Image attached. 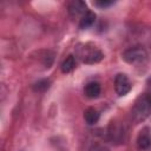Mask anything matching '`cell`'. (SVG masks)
Instances as JSON below:
<instances>
[{
    "mask_svg": "<svg viewBox=\"0 0 151 151\" xmlns=\"http://www.w3.org/2000/svg\"><path fill=\"white\" fill-rule=\"evenodd\" d=\"M132 118L134 122H140L151 114V93L139 96L132 107Z\"/></svg>",
    "mask_w": 151,
    "mask_h": 151,
    "instance_id": "cell-1",
    "label": "cell"
},
{
    "mask_svg": "<svg viewBox=\"0 0 151 151\" xmlns=\"http://www.w3.org/2000/svg\"><path fill=\"white\" fill-rule=\"evenodd\" d=\"M146 58H147V53L140 46L129 47L123 52V60L131 65L142 64L146 60Z\"/></svg>",
    "mask_w": 151,
    "mask_h": 151,
    "instance_id": "cell-2",
    "label": "cell"
},
{
    "mask_svg": "<svg viewBox=\"0 0 151 151\" xmlns=\"http://www.w3.org/2000/svg\"><path fill=\"white\" fill-rule=\"evenodd\" d=\"M79 55L83 63L85 64H96L104 58V54L99 48H97L96 46H91L88 44L79 48Z\"/></svg>",
    "mask_w": 151,
    "mask_h": 151,
    "instance_id": "cell-3",
    "label": "cell"
},
{
    "mask_svg": "<svg viewBox=\"0 0 151 151\" xmlns=\"http://www.w3.org/2000/svg\"><path fill=\"white\" fill-rule=\"evenodd\" d=\"M131 81L124 73H118L114 78V90L118 96H125L131 91Z\"/></svg>",
    "mask_w": 151,
    "mask_h": 151,
    "instance_id": "cell-4",
    "label": "cell"
},
{
    "mask_svg": "<svg viewBox=\"0 0 151 151\" xmlns=\"http://www.w3.org/2000/svg\"><path fill=\"white\" fill-rule=\"evenodd\" d=\"M87 6L84 1L80 0H74L68 5V13L72 18H78L79 15H84L87 12Z\"/></svg>",
    "mask_w": 151,
    "mask_h": 151,
    "instance_id": "cell-5",
    "label": "cell"
},
{
    "mask_svg": "<svg viewBox=\"0 0 151 151\" xmlns=\"http://www.w3.org/2000/svg\"><path fill=\"white\" fill-rule=\"evenodd\" d=\"M137 146L140 150H146L151 146V134L149 132V129L145 127L140 131V133L138 134L137 138Z\"/></svg>",
    "mask_w": 151,
    "mask_h": 151,
    "instance_id": "cell-6",
    "label": "cell"
},
{
    "mask_svg": "<svg viewBox=\"0 0 151 151\" xmlns=\"http://www.w3.org/2000/svg\"><path fill=\"white\" fill-rule=\"evenodd\" d=\"M84 92H85V96L87 98L94 99V98H98L99 97V94L101 92V86L97 81H90V83H87L85 85Z\"/></svg>",
    "mask_w": 151,
    "mask_h": 151,
    "instance_id": "cell-7",
    "label": "cell"
},
{
    "mask_svg": "<svg viewBox=\"0 0 151 151\" xmlns=\"http://www.w3.org/2000/svg\"><path fill=\"white\" fill-rule=\"evenodd\" d=\"M96 21V13L92 11H87L80 19L79 21V28L81 29H86L88 27H91Z\"/></svg>",
    "mask_w": 151,
    "mask_h": 151,
    "instance_id": "cell-8",
    "label": "cell"
},
{
    "mask_svg": "<svg viewBox=\"0 0 151 151\" xmlns=\"http://www.w3.org/2000/svg\"><path fill=\"white\" fill-rule=\"evenodd\" d=\"M99 117H100L99 112L96 109H93V107H88L84 112V119H85L86 124H88V125L97 124L98 120H99Z\"/></svg>",
    "mask_w": 151,
    "mask_h": 151,
    "instance_id": "cell-9",
    "label": "cell"
},
{
    "mask_svg": "<svg viewBox=\"0 0 151 151\" xmlns=\"http://www.w3.org/2000/svg\"><path fill=\"white\" fill-rule=\"evenodd\" d=\"M61 72L63 73H70L76 67V57L70 54L66 57V59L61 63Z\"/></svg>",
    "mask_w": 151,
    "mask_h": 151,
    "instance_id": "cell-10",
    "label": "cell"
},
{
    "mask_svg": "<svg viewBox=\"0 0 151 151\" xmlns=\"http://www.w3.org/2000/svg\"><path fill=\"white\" fill-rule=\"evenodd\" d=\"M50 86H51V80L50 79H40V80H38L37 83L33 84L32 88L35 92H45L46 90L50 88Z\"/></svg>",
    "mask_w": 151,
    "mask_h": 151,
    "instance_id": "cell-11",
    "label": "cell"
},
{
    "mask_svg": "<svg viewBox=\"0 0 151 151\" xmlns=\"http://www.w3.org/2000/svg\"><path fill=\"white\" fill-rule=\"evenodd\" d=\"M110 137L113 140H122V138L124 139V130H122V127H113L110 130Z\"/></svg>",
    "mask_w": 151,
    "mask_h": 151,
    "instance_id": "cell-12",
    "label": "cell"
},
{
    "mask_svg": "<svg viewBox=\"0 0 151 151\" xmlns=\"http://www.w3.org/2000/svg\"><path fill=\"white\" fill-rule=\"evenodd\" d=\"M97 7H100V8H106V7H110L114 4V1H106V0H99V1H94L93 2Z\"/></svg>",
    "mask_w": 151,
    "mask_h": 151,
    "instance_id": "cell-13",
    "label": "cell"
},
{
    "mask_svg": "<svg viewBox=\"0 0 151 151\" xmlns=\"http://www.w3.org/2000/svg\"><path fill=\"white\" fill-rule=\"evenodd\" d=\"M92 151H109L106 147H104V146H100V145H94L93 146V149H92Z\"/></svg>",
    "mask_w": 151,
    "mask_h": 151,
    "instance_id": "cell-14",
    "label": "cell"
}]
</instances>
